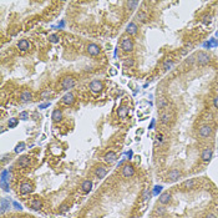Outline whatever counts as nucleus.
Instances as JSON below:
<instances>
[{
    "label": "nucleus",
    "instance_id": "nucleus-17",
    "mask_svg": "<svg viewBox=\"0 0 218 218\" xmlns=\"http://www.w3.org/2000/svg\"><path fill=\"white\" fill-rule=\"evenodd\" d=\"M51 119H52V121H54V122L61 121L62 120V111L59 110V109L54 110V111H52V115H51Z\"/></svg>",
    "mask_w": 218,
    "mask_h": 218
},
{
    "label": "nucleus",
    "instance_id": "nucleus-4",
    "mask_svg": "<svg viewBox=\"0 0 218 218\" xmlns=\"http://www.w3.org/2000/svg\"><path fill=\"white\" fill-rule=\"evenodd\" d=\"M102 89H104V85L101 81H99V80H94V81H91V84H90V90H91L94 94L101 92Z\"/></svg>",
    "mask_w": 218,
    "mask_h": 218
},
{
    "label": "nucleus",
    "instance_id": "nucleus-6",
    "mask_svg": "<svg viewBox=\"0 0 218 218\" xmlns=\"http://www.w3.org/2000/svg\"><path fill=\"white\" fill-rule=\"evenodd\" d=\"M33 189H34L33 184L29 183V182H24L20 186V193L21 194H29V193L33 192Z\"/></svg>",
    "mask_w": 218,
    "mask_h": 218
},
{
    "label": "nucleus",
    "instance_id": "nucleus-47",
    "mask_svg": "<svg viewBox=\"0 0 218 218\" xmlns=\"http://www.w3.org/2000/svg\"><path fill=\"white\" fill-rule=\"evenodd\" d=\"M131 218H137V217H135V216H134V217H131Z\"/></svg>",
    "mask_w": 218,
    "mask_h": 218
},
{
    "label": "nucleus",
    "instance_id": "nucleus-43",
    "mask_svg": "<svg viewBox=\"0 0 218 218\" xmlns=\"http://www.w3.org/2000/svg\"><path fill=\"white\" fill-rule=\"evenodd\" d=\"M161 186H156V187H155V193H157V192H159V191H161Z\"/></svg>",
    "mask_w": 218,
    "mask_h": 218
},
{
    "label": "nucleus",
    "instance_id": "nucleus-26",
    "mask_svg": "<svg viewBox=\"0 0 218 218\" xmlns=\"http://www.w3.org/2000/svg\"><path fill=\"white\" fill-rule=\"evenodd\" d=\"M10 208V202L6 198H1V214L5 213V211Z\"/></svg>",
    "mask_w": 218,
    "mask_h": 218
},
{
    "label": "nucleus",
    "instance_id": "nucleus-25",
    "mask_svg": "<svg viewBox=\"0 0 218 218\" xmlns=\"http://www.w3.org/2000/svg\"><path fill=\"white\" fill-rule=\"evenodd\" d=\"M194 184H196V181L194 179H187V181H184V182L182 183V187L184 189H191V188L194 187Z\"/></svg>",
    "mask_w": 218,
    "mask_h": 218
},
{
    "label": "nucleus",
    "instance_id": "nucleus-5",
    "mask_svg": "<svg viewBox=\"0 0 218 218\" xmlns=\"http://www.w3.org/2000/svg\"><path fill=\"white\" fill-rule=\"evenodd\" d=\"M135 174V168L131 166V164H125L124 167H122V176L126 177V178H129V177H132Z\"/></svg>",
    "mask_w": 218,
    "mask_h": 218
},
{
    "label": "nucleus",
    "instance_id": "nucleus-8",
    "mask_svg": "<svg viewBox=\"0 0 218 218\" xmlns=\"http://www.w3.org/2000/svg\"><path fill=\"white\" fill-rule=\"evenodd\" d=\"M87 52L91 56H96V55H99L100 52H101V49H100V46L99 45H96V44H89V46H87Z\"/></svg>",
    "mask_w": 218,
    "mask_h": 218
},
{
    "label": "nucleus",
    "instance_id": "nucleus-32",
    "mask_svg": "<svg viewBox=\"0 0 218 218\" xmlns=\"http://www.w3.org/2000/svg\"><path fill=\"white\" fill-rule=\"evenodd\" d=\"M24 148H25V143H24V142H20L19 145H18L16 147H15L14 152H15V153H19V152H21V151H23Z\"/></svg>",
    "mask_w": 218,
    "mask_h": 218
},
{
    "label": "nucleus",
    "instance_id": "nucleus-2",
    "mask_svg": "<svg viewBox=\"0 0 218 218\" xmlns=\"http://www.w3.org/2000/svg\"><path fill=\"white\" fill-rule=\"evenodd\" d=\"M121 49L125 52H131L134 50V41L131 38H124L121 40Z\"/></svg>",
    "mask_w": 218,
    "mask_h": 218
},
{
    "label": "nucleus",
    "instance_id": "nucleus-30",
    "mask_svg": "<svg viewBox=\"0 0 218 218\" xmlns=\"http://www.w3.org/2000/svg\"><path fill=\"white\" fill-rule=\"evenodd\" d=\"M126 5H127V8H129L130 10H135V9L139 8L140 3H139V1H127Z\"/></svg>",
    "mask_w": 218,
    "mask_h": 218
},
{
    "label": "nucleus",
    "instance_id": "nucleus-45",
    "mask_svg": "<svg viewBox=\"0 0 218 218\" xmlns=\"http://www.w3.org/2000/svg\"><path fill=\"white\" fill-rule=\"evenodd\" d=\"M206 218H217V217L214 214H212V213H208V214L206 216Z\"/></svg>",
    "mask_w": 218,
    "mask_h": 218
},
{
    "label": "nucleus",
    "instance_id": "nucleus-38",
    "mask_svg": "<svg viewBox=\"0 0 218 218\" xmlns=\"http://www.w3.org/2000/svg\"><path fill=\"white\" fill-rule=\"evenodd\" d=\"M47 96H50V91H49V90H45V91L41 92V99H46Z\"/></svg>",
    "mask_w": 218,
    "mask_h": 218
},
{
    "label": "nucleus",
    "instance_id": "nucleus-21",
    "mask_svg": "<svg viewBox=\"0 0 218 218\" xmlns=\"http://www.w3.org/2000/svg\"><path fill=\"white\" fill-rule=\"evenodd\" d=\"M181 177V172L178 169H172V171L168 172V179L169 181H176Z\"/></svg>",
    "mask_w": 218,
    "mask_h": 218
},
{
    "label": "nucleus",
    "instance_id": "nucleus-37",
    "mask_svg": "<svg viewBox=\"0 0 218 218\" xmlns=\"http://www.w3.org/2000/svg\"><path fill=\"white\" fill-rule=\"evenodd\" d=\"M193 62H196V56H189L187 60H186V64L187 65H191V64H193Z\"/></svg>",
    "mask_w": 218,
    "mask_h": 218
},
{
    "label": "nucleus",
    "instance_id": "nucleus-31",
    "mask_svg": "<svg viewBox=\"0 0 218 218\" xmlns=\"http://www.w3.org/2000/svg\"><path fill=\"white\" fill-rule=\"evenodd\" d=\"M49 41L52 42V44H56V42H59V35L51 34V35L49 36Z\"/></svg>",
    "mask_w": 218,
    "mask_h": 218
},
{
    "label": "nucleus",
    "instance_id": "nucleus-9",
    "mask_svg": "<svg viewBox=\"0 0 218 218\" xmlns=\"http://www.w3.org/2000/svg\"><path fill=\"white\" fill-rule=\"evenodd\" d=\"M212 155H213V151H212V148H209V147L204 148V151L202 152V155H201L202 161H203V162H209V159L212 158Z\"/></svg>",
    "mask_w": 218,
    "mask_h": 218
},
{
    "label": "nucleus",
    "instance_id": "nucleus-12",
    "mask_svg": "<svg viewBox=\"0 0 218 218\" xmlns=\"http://www.w3.org/2000/svg\"><path fill=\"white\" fill-rule=\"evenodd\" d=\"M30 42L26 40V39H21L19 42H18V47H19V50L21 51H28L30 49Z\"/></svg>",
    "mask_w": 218,
    "mask_h": 218
},
{
    "label": "nucleus",
    "instance_id": "nucleus-15",
    "mask_svg": "<svg viewBox=\"0 0 218 218\" xmlns=\"http://www.w3.org/2000/svg\"><path fill=\"white\" fill-rule=\"evenodd\" d=\"M29 163H30V159H29L28 156H23V157H20V158L18 159V162H16V164H18L19 167H21V168L28 167V166H29Z\"/></svg>",
    "mask_w": 218,
    "mask_h": 218
},
{
    "label": "nucleus",
    "instance_id": "nucleus-10",
    "mask_svg": "<svg viewBox=\"0 0 218 218\" xmlns=\"http://www.w3.org/2000/svg\"><path fill=\"white\" fill-rule=\"evenodd\" d=\"M212 135V127L209 125H203L199 129V136L202 137H209Z\"/></svg>",
    "mask_w": 218,
    "mask_h": 218
},
{
    "label": "nucleus",
    "instance_id": "nucleus-28",
    "mask_svg": "<svg viewBox=\"0 0 218 218\" xmlns=\"http://www.w3.org/2000/svg\"><path fill=\"white\" fill-rule=\"evenodd\" d=\"M169 121H171V115H168V114H162L161 115V122L163 125H167Z\"/></svg>",
    "mask_w": 218,
    "mask_h": 218
},
{
    "label": "nucleus",
    "instance_id": "nucleus-35",
    "mask_svg": "<svg viewBox=\"0 0 218 218\" xmlns=\"http://www.w3.org/2000/svg\"><path fill=\"white\" fill-rule=\"evenodd\" d=\"M156 213H158V214H164V213H166V208H164V207H162V206H157Z\"/></svg>",
    "mask_w": 218,
    "mask_h": 218
},
{
    "label": "nucleus",
    "instance_id": "nucleus-29",
    "mask_svg": "<svg viewBox=\"0 0 218 218\" xmlns=\"http://www.w3.org/2000/svg\"><path fill=\"white\" fill-rule=\"evenodd\" d=\"M157 105H158V109H164V107H167V106H168V101H167L166 99L162 97V99L158 100Z\"/></svg>",
    "mask_w": 218,
    "mask_h": 218
},
{
    "label": "nucleus",
    "instance_id": "nucleus-19",
    "mask_svg": "<svg viewBox=\"0 0 218 218\" xmlns=\"http://www.w3.org/2000/svg\"><path fill=\"white\" fill-rule=\"evenodd\" d=\"M136 18H137V20H139L140 23H146V21L148 20V15H147L146 11H143V10H140V11L136 14Z\"/></svg>",
    "mask_w": 218,
    "mask_h": 218
},
{
    "label": "nucleus",
    "instance_id": "nucleus-46",
    "mask_svg": "<svg viewBox=\"0 0 218 218\" xmlns=\"http://www.w3.org/2000/svg\"><path fill=\"white\" fill-rule=\"evenodd\" d=\"M10 218H18V217H15V216H13V217H10Z\"/></svg>",
    "mask_w": 218,
    "mask_h": 218
},
{
    "label": "nucleus",
    "instance_id": "nucleus-14",
    "mask_svg": "<svg viewBox=\"0 0 218 218\" xmlns=\"http://www.w3.org/2000/svg\"><path fill=\"white\" fill-rule=\"evenodd\" d=\"M137 31H139V28H137V25L135 23H130L129 25H127L126 33L129 34V35H136Z\"/></svg>",
    "mask_w": 218,
    "mask_h": 218
},
{
    "label": "nucleus",
    "instance_id": "nucleus-39",
    "mask_svg": "<svg viewBox=\"0 0 218 218\" xmlns=\"http://www.w3.org/2000/svg\"><path fill=\"white\" fill-rule=\"evenodd\" d=\"M211 19H212V16L211 15H206V16H203V21L207 24V23H211Z\"/></svg>",
    "mask_w": 218,
    "mask_h": 218
},
{
    "label": "nucleus",
    "instance_id": "nucleus-27",
    "mask_svg": "<svg viewBox=\"0 0 218 218\" xmlns=\"http://www.w3.org/2000/svg\"><path fill=\"white\" fill-rule=\"evenodd\" d=\"M18 124H19V120L15 119V117H11V119L8 120V127H9V129H14Z\"/></svg>",
    "mask_w": 218,
    "mask_h": 218
},
{
    "label": "nucleus",
    "instance_id": "nucleus-20",
    "mask_svg": "<svg viewBox=\"0 0 218 218\" xmlns=\"http://www.w3.org/2000/svg\"><path fill=\"white\" fill-rule=\"evenodd\" d=\"M30 207L33 208L34 211H39L41 207H42V203H41V201L39 198H34L33 201L30 202Z\"/></svg>",
    "mask_w": 218,
    "mask_h": 218
},
{
    "label": "nucleus",
    "instance_id": "nucleus-41",
    "mask_svg": "<svg viewBox=\"0 0 218 218\" xmlns=\"http://www.w3.org/2000/svg\"><path fill=\"white\" fill-rule=\"evenodd\" d=\"M213 105H214V107H216V109H218V95L213 99Z\"/></svg>",
    "mask_w": 218,
    "mask_h": 218
},
{
    "label": "nucleus",
    "instance_id": "nucleus-33",
    "mask_svg": "<svg viewBox=\"0 0 218 218\" xmlns=\"http://www.w3.org/2000/svg\"><path fill=\"white\" fill-rule=\"evenodd\" d=\"M148 197H150V191H148V188H145L142 192V199L143 201H147Z\"/></svg>",
    "mask_w": 218,
    "mask_h": 218
},
{
    "label": "nucleus",
    "instance_id": "nucleus-48",
    "mask_svg": "<svg viewBox=\"0 0 218 218\" xmlns=\"http://www.w3.org/2000/svg\"><path fill=\"white\" fill-rule=\"evenodd\" d=\"M217 36H218V33H217Z\"/></svg>",
    "mask_w": 218,
    "mask_h": 218
},
{
    "label": "nucleus",
    "instance_id": "nucleus-3",
    "mask_svg": "<svg viewBox=\"0 0 218 218\" xmlns=\"http://www.w3.org/2000/svg\"><path fill=\"white\" fill-rule=\"evenodd\" d=\"M75 79H74L72 76H66V77H64L62 79V81H61V87L64 90H70L72 89L74 86H75Z\"/></svg>",
    "mask_w": 218,
    "mask_h": 218
},
{
    "label": "nucleus",
    "instance_id": "nucleus-44",
    "mask_svg": "<svg viewBox=\"0 0 218 218\" xmlns=\"http://www.w3.org/2000/svg\"><path fill=\"white\" fill-rule=\"evenodd\" d=\"M49 105H50V104H44V105H40L39 107H40V109H45V107H49Z\"/></svg>",
    "mask_w": 218,
    "mask_h": 218
},
{
    "label": "nucleus",
    "instance_id": "nucleus-36",
    "mask_svg": "<svg viewBox=\"0 0 218 218\" xmlns=\"http://www.w3.org/2000/svg\"><path fill=\"white\" fill-rule=\"evenodd\" d=\"M19 119H21V120H28L29 119V112H26V111H23L20 115H19Z\"/></svg>",
    "mask_w": 218,
    "mask_h": 218
},
{
    "label": "nucleus",
    "instance_id": "nucleus-1",
    "mask_svg": "<svg viewBox=\"0 0 218 218\" xmlns=\"http://www.w3.org/2000/svg\"><path fill=\"white\" fill-rule=\"evenodd\" d=\"M211 61V57L209 55L207 54V52L204 51H199L197 55H196V62H197V65L199 66H206V65H208Z\"/></svg>",
    "mask_w": 218,
    "mask_h": 218
},
{
    "label": "nucleus",
    "instance_id": "nucleus-7",
    "mask_svg": "<svg viewBox=\"0 0 218 218\" xmlns=\"http://www.w3.org/2000/svg\"><path fill=\"white\" fill-rule=\"evenodd\" d=\"M61 102L64 105H72L74 102H75V96H74V94H71V92L65 94L61 99Z\"/></svg>",
    "mask_w": 218,
    "mask_h": 218
},
{
    "label": "nucleus",
    "instance_id": "nucleus-16",
    "mask_svg": "<svg viewBox=\"0 0 218 218\" xmlns=\"http://www.w3.org/2000/svg\"><path fill=\"white\" fill-rule=\"evenodd\" d=\"M31 99H33V95H31V92L28 91V90H24V91L21 92V95H20L21 102H29Z\"/></svg>",
    "mask_w": 218,
    "mask_h": 218
},
{
    "label": "nucleus",
    "instance_id": "nucleus-42",
    "mask_svg": "<svg viewBox=\"0 0 218 218\" xmlns=\"http://www.w3.org/2000/svg\"><path fill=\"white\" fill-rule=\"evenodd\" d=\"M13 206L15 207V209H21V206L18 203V202H14V203H13Z\"/></svg>",
    "mask_w": 218,
    "mask_h": 218
},
{
    "label": "nucleus",
    "instance_id": "nucleus-11",
    "mask_svg": "<svg viewBox=\"0 0 218 218\" xmlns=\"http://www.w3.org/2000/svg\"><path fill=\"white\" fill-rule=\"evenodd\" d=\"M171 193L169 192H163L161 196H159V198H158V202L161 204H167V203H169L171 202Z\"/></svg>",
    "mask_w": 218,
    "mask_h": 218
},
{
    "label": "nucleus",
    "instance_id": "nucleus-13",
    "mask_svg": "<svg viewBox=\"0 0 218 218\" xmlns=\"http://www.w3.org/2000/svg\"><path fill=\"white\" fill-rule=\"evenodd\" d=\"M116 158H117V156H116V153L114 151H110L104 156V159L106 163H114L116 161Z\"/></svg>",
    "mask_w": 218,
    "mask_h": 218
},
{
    "label": "nucleus",
    "instance_id": "nucleus-40",
    "mask_svg": "<svg viewBox=\"0 0 218 218\" xmlns=\"http://www.w3.org/2000/svg\"><path fill=\"white\" fill-rule=\"evenodd\" d=\"M66 211H67V204H62L60 207V212H61V213H64V212H66Z\"/></svg>",
    "mask_w": 218,
    "mask_h": 218
},
{
    "label": "nucleus",
    "instance_id": "nucleus-22",
    "mask_svg": "<svg viewBox=\"0 0 218 218\" xmlns=\"http://www.w3.org/2000/svg\"><path fill=\"white\" fill-rule=\"evenodd\" d=\"M95 173H96V176L99 178H104L106 176V173H107V169H106L105 166H99L96 168V172H95Z\"/></svg>",
    "mask_w": 218,
    "mask_h": 218
},
{
    "label": "nucleus",
    "instance_id": "nucleus-18",
    "mask_svg": "<svg viewBox=\"0 0 218 218\" xmlns=\"http://www.w3.org/2000/svg\"><path fill=\"white\" fill-rule=\"evenodd\" d=\"M81 189L84 192H90V191L92 189V181H90V179L84 181L81 183Z\"/></svg>",
    "mask_w": 218,
    "mask_h": 218
},
{
    "label": "nucleus",
    "instance_id": "nucleus-23",
    "mask_svg": "<svg viewBox=\"0 0 218 218\" xmlns=\"http://www.w3.org/2000/svg\"><path fill=\"white\" fill-rule=\"evenodd\" d=\"M173 65H174V61L171 60V59H167L166 61L162 64V69L164 71H168V70H171V69L173 67Z\"/></svg>",
    "mask_w": 218,
    "mask_h": 218
},
{
    "label": "nucleus",
    "instance_id": "nucleus-24",
    "mask_svg": "<svg viewBox=\"0 0 218 218\" xmlns=\"http://www.w3.org/2000/svg\"><path fill=\"white\" fill-rule=\"evenodd\" d=\"M117 114H119V117L125 119L126 116L129 115V107H126V106H121V107L117 110Z\"/></svg>",
    "mask_w": 218,
    "mask_h": 218
},
{
    "label": "nucleus",
    "instance_id": "nucleus-34",
    "mask_svg": "<svg viewBox=\"0 0 218 218\" xmlns=\"http://www.w3.org/2000/svg\"><path fill=\"white\" fill-rule=\"evenodd\" d=\"M125 66H129V67H131V66H134L135 65V60L132 59V57H130V59H127V60H125Z\"/></svg>",
    "mask_w": 218,
    "mask_h": 218
}]
</instances>
